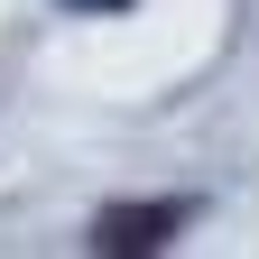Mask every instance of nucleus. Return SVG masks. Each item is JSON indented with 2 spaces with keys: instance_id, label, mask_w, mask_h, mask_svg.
Returning <instances> with one entry per match:
<instances>
[{
  "instance_id": "1",
  "label": "nucleus",
  "mask_w": 259,
  "mask_h": 259,
  "mask_svg": "<svg viewBox=\"0 0 259 259\" xmlns=\"http://www.w3.org/2000/svg\"><path fill=\"white\" fill-rule=\"evenodd\" d=\"M185 213H194V204H111L102 222H93V250H111V259H130V250H157V241H167Z\"/></svg>"
},
{
  "instance_id": "2",
  "label": "nucleus",
  "mask_w": 259,
  "mask_h": 259,
  "mask_svg": "<svg viewBox=\"0 0 259 259\" xmlns=\"http://www.w3.org/2000/svg\"><path fill=\"white\" fill-rule=\"evenodd\" d=\"M111 10H120V0H111Z\"/></svg>"
}]
</instances>
